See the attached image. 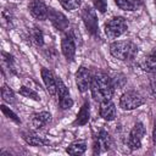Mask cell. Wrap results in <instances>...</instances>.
Wrapping results in <instances>:
<instances>
[{"instance_id": "obj_25", "label": "cell", "mask_w": 156, "mask_h": 156, "mask_svg": "<svg viewBox=\"0 0 156 156\" xmlns=\"http://www.w3.org/2000/svg\"><path fill=\"white\" fill-rule=\"evenodd\" d=\"M1 107V111H2V113L7 117V118H10V119H12L13 122H16V123H21V121H20V118H18V116L12 111V110H10L9 107H6L5 105H1L0 106Z\"/></svg>"}, {"instance_id": "obj_10", "label": "cell", "mask_w": 156, "mask_h": 156, "mask_svg": "<svg viewBox=\"0 0 156 156\" xmlns=\"http://www.w3.org/2000/svg\"><path fill=\"white\" fill-rule=\"evenodd\" d=\"M61 50H62L63 56L68 61H73V58L76 56V40L71 35V33L66 34L62 38V40H61Z\"/></svg>"}, {"instance_id": "obj_26", "label": "cell", "mask_w": 156, "mask_h": 156, "mask_svg": "<svg viewBox=\"0 0 156 156\" xmlns=\"http://www.w3.org/2000/svg\"><path fill=\"white\" fill-rule=\"evenodd\" d=\"M93 4H94L95 10H98L102 13L107 10V1L106 0H93Z\"/></svg>"}, {"instance_id": "obj_11", "label": "cell", "mask_w": 156, "mask_h": 156, "mask_svg": "<svg viewBox=\"0 0 156 156\" xmlns=\"http://www.w3.org/2000/svg\"><path fill=\"white\" fill-rule=\"evenodd\" d=\"M48 17L50 20V22L54 24V27L58 30H66L68 28V20L66 18V16L58 11H56L55 9H49V13Z\"/></svg>"}, {"instance_id": "obj_3", "label": "cell", "mask_w": 156, "mask_h": 156, "mask_svg": "<svg viewBox=\"0 0 156 156\" xmlns=\"http://www.w3.org/2000/svg\"><path fill=\"white\" fill-rule=\"evenodd\" d=\"M127 29L128 26L123 17H113L105 24V33L110 39H116L121 37L123 33L127 32Z\"/></svg>"}, {"instance_id": "obj_2", "label": "cell", "mask_w": 156, "mask_h": 156, "mask_svg": "<svg viewBox=\"0 0 156 156\" xmlns=\"http://www.w3.org/2000/svg\"><path fill=\"white\" fill-rule=\"evenodd\" d=\"M110 52L113 57L121 61H127V60H132L135 57L138 52V48L132 41H127V40L113 41L110 45Z\"/></svg>"}, {"instance_id": "obj_15", "label": "cell", "mask_w": 156, "mask_h": 156, "mask_svg": "<svg viewBox=\"0 0 156 156\" xmlns=\"http://www.w3.org/2000/svg\"><path fill=\"white\" fill-rule=\"evenodd\" d=\"M51 119V115L46 111H41L38 113H34L32 116V126L35 129H40L43 127H45Z\"/></svg>"}, {"instance_id": "obj_23", "label": "cell", "mask_w": 156, "mask_h": 156, "mask_svg": "<svg viewBox=\"0 0 156 156\" xmlns=\"http://www.w3.org/2000/svg\"><path fill=\"white\" fill-rule=\"evenodd\" d=\"M61 6L68 11H73L76 9H78L80 6L82 0H58Z\"/></svg>"}, {"instance_id": "obj_4", "label": "cell", "mask_w": 156, "mask_h": 156, "mask_svg": "<svg viewBox=\"0 0 156 156\" xmlns=\"http://www.w3.org/2000/svg\"><path fill=\"white\" fill-rule=\"evenodd\" d=\"M144 102H145V99L143 98V95L134 90L126 91L119 99V106L123 110H134L141 106Z\"/></svg>"}, {"instance_id": "obj_16", "label": "cell", "mask_w": 156, "mask_h": 156, "mask_svg": "<svg viewBox=\"0 0 156 156\" xmlns=\"http://www.w3.org/2000/svg\"><path fill=\"white\" fill-rule=\"evenodd\" d=\"M141 68L149 73H156V48L141 61Z\"/></svg>"}, {"instance_id": "obj_24", "label": "cell", "mask_w": 156, "mask_h": 156, "mask_svg": "<svg viewBox=\"0 0 156 156\" xmlns=\"http://www.w3.org/2000/svg\"><path fill=\"white\" fill-rule=\"evenodd\" d=\"M1 96H2V100L5 102L11 104V102L15 101V94H13V91L7 85H2V88H1Z\"/></svg>"}, {"instance_id": "obj_20", "label": "cell", "mask_w": 156, "mask_h": 156, "mask_svg": "<svg viewBox=\"0 0 156 156\" xmlns=\"http://www.w3.org/2000/svg\"><path fill=\"white\" fill-rule=\"evenodd\" d=\"M30 39L37 46H41L44 44V35L40 28L34 27L33 29H30Z\"/></svg>"}, {"instance_id": "obj_22", "label": "cell", "mask_w": 156, "mask_h": 156, "mask_svg": "<svg viewBox=\"0 0 156 156\" xmlns=\"http://www.w3.org/2000/svg\"><path fill=\"white\" fill-rule=\"evenodd\" d=\"M24 139L32 146H44L48 144L46 140H44L43 138H39V136H35V135H26Z\"/></svg>"}, {"instance_id": "obj_14", "label": "cell", "mask_w": 156, "mask_h": 156, "mask_svg": "<svg viewBox=\"0 0 156 156\" xmlns=\"http://www.w3.org/2000/svg\"><path fill=\"white\" fill-rule=\"evenodd\" d=\"M100 116L106 121H112L116 117V107L111 100L101 101L100 104Z\"/></svg>"}, {"instance_id": "obj_6", "label": "cell", "mask_w": 156, "mask_h": 156, "mask_svg": "<svg viewBox=\"0 0 156 156\" xmlns=\"http://www.w3.org/2000/svg\"><path fill=\"white\" fill-rule=\"evenodd\" d=\"M145 134V128L143 126V123L138 122L134 124V127L132 128L129 136H128V146L132 150H136L141 146V139Z\"/></svg>"}, {"instance_id": "obj_28", "label": "cell", "mask_w": 156, "mask_h": 156, "mask_svg": "<svg viewBox=\"0 0 156 156\" xmlns=\"http://www.w3.org/2000/svg\"><path fill=\"white\" fill-rule=\"evenodd\" d=\"M154 98H155V99H156V94H155V95H154Z\"/></svg>"}, {"instance_id": "obj_12", "label": "cell", "mask_w": 156, "mask_h": 156, "mask_svg": "<svg viewBox=\"0 0 156 156\" xmlns=\"http://www.w3.org/2000/svg\"><path fill=\"white\" fill-rule=\"evenodd\" d=\"M111 146V138L106 130L101 129L98 136L94 139V154H99L101 150H108Z\"/></svg>"}, {"instance_id": "obj_8", "label": "cell", "mask_w": 156, "mask_h": 156, "mask_svg": "<svg viewBox=\"0 0 156 156\" xmlns=\"http://www.w3.org/2000/svg\"><path fill=\"white\" fill-rule=\"evenodd\" d=\"M56 95L58 98V104H60L62 110H68V108L72 107L73 100L69 98V91H68L67 87L65 85V83L61 79H57V93H56Z\"/></svg>"}, {"instance_id": "obj_13", "label": "cell", "mask_w": 156, "mask_h": 156, "mask_svg": "<svg viewBox=\"0 0 156 156\" xmlns=\"http://www.w3.org/2000/svg\"><path fill=\"white\" fill-rule=\"evenodd\" d=\"M41 78L44 80V84H45L48 91L52 96H55L57 93V79L55 78L54 73L48 68H43L41 69Z\"/></svg>"}, {"instance_id": "obj_19", "label": "cell", "mask_w": 156, "mask_h": 156, "mask_svg": "<svg viewBox=\"0 0 156 156\" xmlns=\"http://www.w3.org/2000/svg\"><path fill=\"white\" fill-rule=\"evenodd\" d=\"M116 5L124 11H134L139 7L138 0H115Z\"/></svg>"}, {"instance_id": "obj_21", "label": "cell", "mask_w": 156, "mask_h": 156, "mask_svg": "<svg viewBox=\"0 0 156 156\" xmlns=\"http://www.w3.org/2000/svg\"><path fill=\"white\" fill-rule=\"evenodd\" d=\"M20 94L23 95V96H26V98L33 99V100H35V101H39V100H40V98H39V95L37 94V91H34L32 88H28V87H26V85H22V87L20 88Z\"/></svg>"}, {"instance_id": "obj_27", "label": "cell", "mask_w": 156, "mask_h": 156, "mask_svg": "<svg viewBox=\"0 0 156 156\" xmlns=\"http://www.w3.org/2000/svg\"><path fill=\"white\" fill-rule=\"evenodd\" d=\"M152 143L156 145V119L154 122V129H152Z\"/></svg>"}, {"instance_id": "obj_7", "label": "cell", "mask_w": 156, "mask_h": 156, "mask_svg": "<svg viewBox=\"0 0 156 156\" xmlns=\"http://www.w3.org/2000/svg\"><path fill=\"white\" fill-rule=\"evenodd\" d=\"M91 79H93V77H91L89 69L85 68V67H79L78 71L76 72V83H77L78 89H79L82 93L87 91V90L90 88V85H91Z\"/></svg>"}, {"instance_id": "obj_5", "label": "cell", "mask_w": 156, "mask_h": 156, "mask_svg": "<svg viewBox=\"0 0 156 156\" xmlns=\"http://www.w3.org/2000/svg\"><path fill=\"white\" fill-rule=\"evenodd\" d=\"M82 18H83V22H84L88 32L94 37L99 35V23H98V17H96L95 10L90 6H85L82 11Z\"/></svg>"}, {"instance_id": "obj_18", "label": "cell", "mask_w": 156, "mask_h": 156, "mask_svg": "<svg viewBox=\"0 0 156 156\" xmlns=\"http://www.w3.org/2000/svg\"><path fill=\"white\" fill-rule=\"evenodd\" d=\"M87 150V145L84 141L82 140H78V141H73L67 149H66V152L69 154V155H82L84 154Z\"/></svg>"}, {"instance_id": "obj_17", "label": "cell", "mask_w": 156, "mask_h": 156, "mask_svg": "<svg viewBox=\"0 0 156 156\" xmlns=\"http://www.w3.org/2000/svg\"><path fill=\"white\" fill-rule=\"evenodd\" d=\"M89 117H90V110H89V102H84L83 106L80 107L78 115H77V118H76V124L78 126H84L88 123L89 121Z\"/></svg>"}, {"instance_id": "obj_1", "label": "cell", "mask_w": 156, "mask_h": 156, "mask_svg": "<svg viewBox=\"0 0 156 156\" xmlns=\"http://www.w3.org/2000/svg\"><path fill=\"white\" fill-rule=\"evenodd\" d=\"M113 84L111 78L102 72H98L94 74L91 79V95L95 100L98 101H105V100H111L113 95Z\"/></svg>"}, {"instance_id": "obj_9", "label": "cell", "mask_w": 156, "mask_h": 156, "mask_svg": "<svg viewBox=\"0 0 156 156\" xmlns=\"http://www.w3.org/2000/svg\"><path fill=\"white\" fill-rule=\"evenodd\" d=\"M28 9H29L30 15L37 20L44 21V20L48 18L49 9L44 4V1H41V0H30V2L28 5Z\"/></svg>"}]
</instances>
